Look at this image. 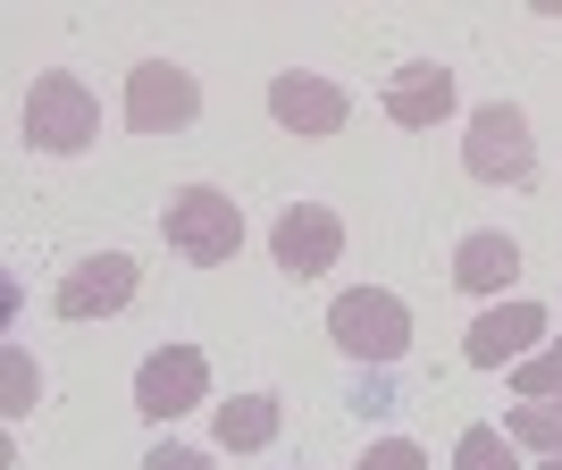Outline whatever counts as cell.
Instances as JSON below:
<instances>
[{
  "mask_svg": "<svg viewBox=\"0 0 562 470\" xmlns=\"http://www.w3.org/2000/svg\"><path fill=\"white\" fill-rule=\"evenodd\" d=\"M328 336H336V352H352V361L395 370L403 352H412V311H403V294H386V286H352V294L328 303Z\"/></svg>",
  "mask_w": 562,
  "mask_h": 470,
  "instance_id": "6da1fadb",
  "label": "cell"
},
{
  "mask_svg": "<svg viewBox=\"0 0 562 470\" xmlns=\"http://www.w3.org/2000/svg\"><path fill=\"white\" fill-rule=\"evenodd\" d=\"M93 135H101L93 85H85V76H68V68L34 76V93H25V143H34V152H50V160H76V152H93Z\"/></svg>",
  "mask_w": 562,
  "mask_h": 470,
  "instance_id": "7a4b0ae2",
  "label": "cell"
},
{
  "mask_svg": "<svg viewBox=\"0 0 562 470\" xmlns=\"http://www.w3.org/2000/svg\"><path fill=\"white\" fill-rule=\"evenodd\" d=\"M160 235H168V253L218 269V260L244 253V211H235V193H218V186H177L168 211H160Z\"/></svg>",
  "mask_w": 562,
  "mask_h": 470,
  "instance_id": "3957f363",
  "label": "cell"
},
{
  "mask_svg": "<svg viewBox=\"0 0 562 470\" xmlns=\"http://www.w3.org/2000/svg\"><path fill=\"white\" fill-rule=\"evenodd\" d=\"M462 168L479 177V186H529V177H538V143H529V118H520L513 101H487V110H470Z\"/></svg>",
  "mask_w": 562,
  "mask_h": 470,
  "instance_id": "277c9868",
  "label": "cell"
},
{
  "mask_svg": "<svg viewBox=\"0 0 562 470\" xmlns=\"http://www.w3.org/2000/svg\"><path fill=\"white\" fill-rule=\"evenodd\" d=\"M211 395V361H202V345H151L135 370V412L143 421H177V412H193V403Z\"/></svg>",
  "mask_w": 562,
  "mask_h": 470,
  "instance_id": "5b68a950",
  "label": "cell"
},
{
  "mask_svg": "<svg viewBox=\"0 0 562 470\" xmlns=\"http://www.w3.org/2000/svg\"><path fill=\"white\" fill-rule=\"evenodd\" d=\"M193 118H202V85H193L177 59H143V68L126 76V126H135V135H177Z\"/></svg>",
  "mask_w": 562,
  "mask_h": 470,
  "instance_id": "8992f818",
  "label": "cell"
},
{
  "mask_svg": "<svg viewBox=\"0 0 562 470\" xmlns=\"http://www.w3.org/2000/svg\"><path fill=\"white\" fill-rule=\"evenodd\" d=\"M269 253H278L285 278H328L336 253H345V219H336L328 202H294V211H278V227H269Z\"/></svg>",
  "mask_w": 562,
  "mask_h": 470,
  "instance_id": "52a82bcc",
  "label": "cell"
},
{
  "mask_svg": "<svg viewBox=\"0 0 562 470\" xmlns=\"http://www.w3.org/2000/svg\"><path fill=\"white\" fill-rule=\"evenodd\" d=\"M135 286H143V269L126 253H85L59 278V320H117V311L135 303Z\"/></svg>",
  "mask_w": 562,
  "mask_h": 470,
  "instance_id": "ba28073f",
  "label": "cell"
},
{
  "mask_svg": "<svg viewBox=\"0 0 562 470\" xmlns=\"http://www.w3.org/2000/svg\"><path fill=\"white\" fill-rule=\"evenodd\" d=\"M269 118H278L285 135H336V126L352 118V101H345V85H336V76L285 68V76H269Z\"/></svg>",
  "mask_w": 562,
  "mask_h": 470,
  "instance_id": "9c48e42d",
  "label": "cell"
},
{
  "mask_svg": "<svg viewBox=\"0 0 562 470\" xmlns=\"http://www.w3.org/2000/svg\"><path fill=\"white\" fill-rule=\"evenodd\" d=\"M546 336V311L538 303H495V311H479L470 320V336H462V352H470V370H513V361H529V345Z\"/></svg>",
  "mask_w": 562,
  "mask_h": 470,
  "instance_id": "30bf717a",
  "label": "cell"
},
{
  "mask_svg": "<svg viewBox=\"0 0 562 470\" xmlns=\"http://www.w3.org/2000/svg\"><path fill=\"white\" fill-rule=\"evenodd\" d=\"M386 118H395V126H446L453 118V68H437V59L395 68L386 76Z\"/></svg>",
  "mask_w": 562,
  "mask_h": 470,
  "instance_id": "8fae6325",
  "label": "cell"
},
{
  "mask_svg": "<svg viewBox=\"0 0 562 470\" xmlns=\"http://www.w3.org/2000/svg\"><path fill=\"white\" fill-rule=\"evenodd\" d=\"M513 278H520V244L504 227L462 235V244H453V286H462V294H504Z\"/></svg>",
  "mask_w": 562,
  "mask_h": 470,
  "instance_id": "7c38bea8",
  "label": "cell"
},
{
  "mask_svg": "<svg viewBox=\"0 0 562 470\" xmlns=\"http://www.w3.org/2000/svg\"><path fill=\"white\" fill-rule=\"evenodd\" d=\"M211 428H218V446H227V454H260V446H278L285 412H278V395H227L211 412Z\"/></svg>",
  "mask_w": 562,
  "mask_h": 470,
  "instance_id": "4fadbf2b",
  "label": "cell"
},
{
  "mask_svg": "<svg viewBox=\"0 0 562 470\" xmlns=\"http://www.w3.org/2000/svg\"><path fill=\"white\" fill-rule=\"evenodd\" d=\"M34 403H43V370H34V352H25V345H9V352H0V412L25 421Z\"/></svg>",
  "mask_w": 562,
  "mask_h": 470,
  "instance_id": "5bb4252c",
  "label": "cell"
},
{
  "mask_svg": "<svg viewBox=\"0 0 562 470\" xmlns=\"http://www.w3.org/2000/svg\"><path fill=\"white\" fill-rule=\"evenodd\" d=\"M504 437H513V446H538V454H562V403H513V412H504Z\"/></svg>",
  "mask_w": 562,
  "mask_h": 470,
  "instance_id": "9a60e30c",
  "label": "cell"
},
{
  "mask_svg": "<svg viewBox=\"0 0 562 470\" xmlns=\"http://www.w3.org/2000/svg\"><path fill=\"white\" fill-rule=\"evenodd\" d=\"M453 470H520V446L504 428H462V446H453Z\"/></svg>",
  "mask_w": 562,
  "mask_h": 470,
  "instance_id": "2e32d148",
  "label": "cell"
},
{
  "mask_svg": "<svg viewBox=\"0 0 562 470\" xmlns=\"http://www.w3.org/2000/svg\"><path fill=\"white\" fill-rule=\"evenodd\" d=\"M513 387H520V403H562V345L513 361Z\"/></svg>",
  "mask_w": 562,
  "mask_h": 470,
  "instance_id": "e0dca14e",
  "label": "cell"
},
{
  "mask_svg": "<svg viewBox=\"0 0 562 470\" xmlns=\"http://www.w3.org/2000/svg\"><path fill=\"white\" fill-rule=\"evenodd\" d=\"M361 470H428V454L412 437H378V446H361Z\"/></svg>",
  "mask_w": 562,
  "mask_h": 470,
  "instance_id": "ac0fdd59",
  "label": "cell"
},
{
  "mask_svg": "<svg viewBox=\"0 0 562 470\" xmlns=\"http://www.w3.org/2000/svg\"><path fill=\"white\" fill-rule=\"evenodd\" d=\"M143 470H211V454H193V446H151V454H143Z\"/></svg>",
  "mask_w": 562,
  "mask_h": 470,
  "instance_id": "d6986e66",
  "label": "cell"
},
{
  "mask_svg": "<svg viewBox=\"0 0 562 470\" xmlns=\"http://www.w3.org/2000/svg\"><path fill=\"white\" fill-rule=\"evenodd\" d=\"M538 470H562V454H546V462H538Z\"/></svg>",
  "mask_w": 562,
  "mask_h": 470,
  "instance_id": "ffe728a7",
  "label": "cell"
}]
</instances>
